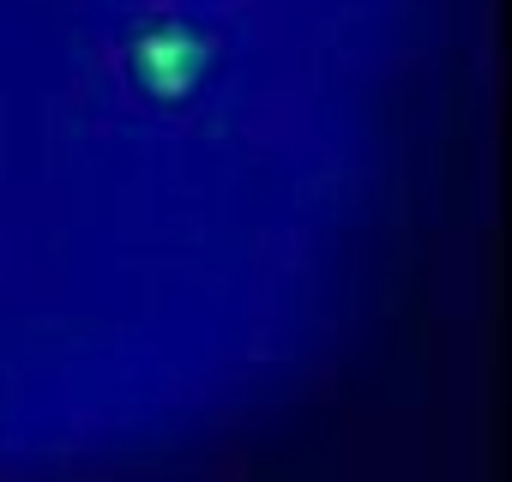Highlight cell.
Wrapping results in <instances>:
<instances>
[{"label":"cell","instance_id":"cell-4","mask_svg":"<svg viewBox=\"0 0 512 482\" xmlns=\"http://www.w3.org/2000/svg\"><path fill=\"white\" fill-rule=\"evenodd\" d=\"M133 7H139V19H157V13H163V19H181L187 0H133Z\"/></svg>","mask_w":512,"mask_h":482},{"label":"cell","instance_id":"cell-3","mask_svg":"<svg viewBox=\"0 0 512 482\" xmlns=\"http://www.w3.org/2000/svg\"><path fill=\"white\" fill-rule=\"evenodd\" d=\"M247 302H253V320H278V302H284L278 278H272V272H253V290H247Z\"/></svg>","mask_w":512,"mask_h":482},{"label":"cell","instance_id":"cell-1","mask_svg":"<svg viewBox=\"0 0 512 482\" xmlns=\"http://www.w3.org/2000/svg\"><path fill=\"white\" fill-rule=\"evenodd\" d=\"M314 115V79L308 73H272L241 109V139L260 151H290L308 133Z\"/></svg>","mask_w":512,"mask_h":482},{"label":"cell","instance_id":"cell-2","mask_svg":"<svg viewBox=\"0 0 512 482\" xmlns=\"http://www.w3.org/2000/svg\"><path fill=\"white\" fill-rule=\"evenodd\" d=\"M260 254H278V260H266L260 272H272V266H278V272H296V266L308 260V229H272V235L260 241Z\"/></svg>","mask_w":512,"mask_h":482}]
</instances>
